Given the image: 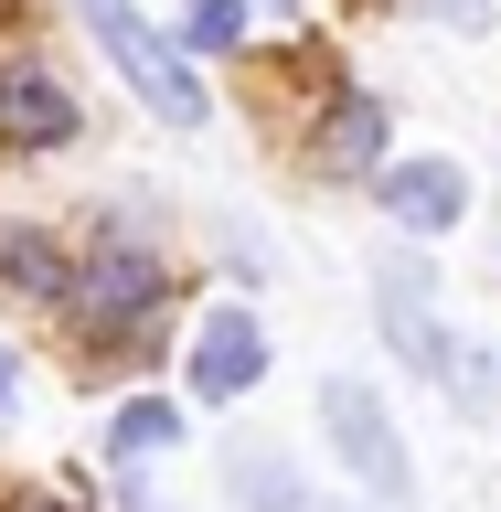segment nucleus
I'll return each mask as SVG.
<instances>
[{
  "label": "nucleus",
  "instance_id": "7ed1b4c3",
  "mask_svg": "<svg viewBox=\"0 0 501 512\" xmlns=\"http://www.w3.org/2000/svg\"><path fill=\"white\" fill-rule=\"evenodd\" d=\"M320 416H331V448H342V470L374 491V502H406V448H395V427H384V406H374V384H352V374H331L320 384Z\"/></svg>",
  "mask_w": 501,
  "mask_h": 512
},
{
  "label": "nucleus",
  "instance_id": "4468645a",
  "mask_svg": "<svg viewBox=\"0 0 501 512\" xmlns=\"http://www.w3.org/2000/svg\"><path fill=\"white\" fill-rule=\"evenodd\" d=\"M0 512H75V491H22V502H0Z\"/></svg>",
  "mask_w": 501,
  "mask_h": 512
},
{
  "label": "nucleus",
  "instance_id": "dca6fc26",
  "mask_svg": "<svg viewBox=\"0 0 501 512\" xmlns=\"http://www.w3.org/2000/svg\"><path fill=\"white\" fill-rule=\"evenodd\" d=\"M128 512H160V502H150V491H128Z\"/></svg>",
  "mask_w": 501,
  "mask_h": 512
},
{
  "label": "nucleus",
  "instance_id": "20e7f679",
  "mask_svg": "<svg viewBox=\"0 0 501 512\" xmlns=\"http://www.w3.org/2000/svg\"><path fill=\"white\" fill-rule=\"evenodd\" d=\"M374 310H384V342L406 352L416 374H438V384H448L459 342H448V331H438V310H427V256H384V278H374Z\"/></svg>",
  "mask_w": 501,
  "mask_h": 512
},
{
  "label": "nucleus",
  "instance_id": "ddd939ff",
  "mask_svg": "<svg viewBox=\"0 0 501 512\" xmlns=\"http://www.w3.org/2000/svg\"><path fill=\"white\" fill-rule=\"evenodd\" d=\"M416 11H438V22H459V32H480V22H491V0H416Z\"/></svg>",
  "mask_w": 501,
  "mask_h": 512
},
{
  "label": "nucleus",
  "instance_id": "f8f14e48",
  "mask_svg": "<svg viewBox=\"0 0 501 512\" xmlns=\"http://www.w3.org/2000/svg\"><path fill=\"white\" fill-rule=\"evenodd\" d=\"M192 43H203V54H235V43H246V0H192Z\"/></svg>",
  "mask_w": 501,
  "mask_h": 512
},
{
  "label": "nucleus",
  "instance_id": "9d476101",
  "mask_svg": "<svg viewBox=\"0 0 501 512\" xmlns=\"http://www.w3.org/2000/svg\"><path fill=\"white\" fill-rule=\"evenodd\" d=\"M182 438V416L160 406V395H128L118 416H107V459H118V470H139V459H150V448H171Z\"/></svg>",
  "mask_w": 501,
  "mask_h": 512
},
{
  "label": "nucleus",
  "instance_id": "6ab92c4d",
  "mask_svg": "<svg viewBox=\"0 0 501 512\" xmlns=\"http://www.w3.org/2000/svg\"><path fill=\"white\" fill-rule=\"evenodd\" d=\"M0 11H11V0H0Z\"/></svg>",
  "mask_w": 501,
  "mask_h": 512
},
{
  "label": "nucleus",
  "instance_id": "0eeeda50",
  "mask_svg": "<svg viewBox=\"0 0 501 512\" xmlns=\"http://www.w3.org/2000/svg\"><path fill=\"white\" fill-rule=\"evenodd\" d=\"M256 374H267V331H256L246 310H214L192 331V395H203V406H235Z\"/></svg>",
  "mask_w": 501,
  "mask_h": 512
},
{
  "label": "nucleus",
  "instance_id": "1a4fd4ad",
  "mask_svg": "<svg viewBox=\"0 0 501 512\" xmlns=\"http://www.w3.org/2000/svg\"><path fill=\"white\" fill-rule=\"evenodd\" d=\"M384 160V107L374 96H331V118H320V139H310V171L320 182H352V171H374Z\"/></svg>",
  "mask_w": 501,
  "mask_h": 512
},
{
  "label": "nucleus",
  "instance_id": "a211bd4d",
  "mask_svg": "<svg viewBox=\"0 0 501 512\" xmlns=\"http://www.w3.org/2000/svg\"><path fill=\"white\" fill-rule=\"evenodd\" d=\"M267 11H299V0H267Z\"/></svg>",
  "mask_w": 501,
  "mask_h": 512
},
{
  "label": "nucleus",
  "instance_id": "f257e3e1",
  "mask_svg": "<svg viewBox=\"0 0 501 512\" xmlns=\"http://www.w3.org/2000/svg\"><path fill=\"white\" fill-rule=\"evenodd\" d=\"M160 299H171V278H160L150 246H96L64 310H75L86 352H139V342H150V320H160Z\"/></svg>",
  "mask_w": 501,
  "mask_h": 512
},
{
  "label": "nucleus",
  "instance_id": "6e6552de",
  "mask_svg": "<svg viewBox=\"0 0 501 512\" xmlns=\"http://www.w3.org/2000/svg\"><path fill=\"white\" fill-rule=\"evenodd\" d=\"M75 278H86V256H64V235H43V224H0V288H22V299H75Z\"/></svg>",
  "mask_w": 501,
  "mask_h": 512
},
{
  "label": "nucleus",
  "instance_id": "f03ea898",
  "mask_svg": "<svg viewBox=\"0 0 501 512\" xmlns=\"http://www.w3.org/2000/svg\"><path fill=\"white\" fill-rule=\"evenodd\" d=\"M86 32L118 54V75L139 86V107H160L171 128H203V75L182 64V43H160V32L139 22L128 0H86Z\"/></svg>",
  "mask_w": 501,
  "mask_h": 512
},
{
  "label": "nucleus",
  "instance_id": "f3484780",
  "mask_svg": "<svg viewBox=\"0 0 501 512\" xmlns=\"http://www.w3.org/2000/svg\"><path fill=\"white\" fill-rule=\"evenodd\" d=\"M299 512H342V502H299Z\"/></svg>",
  "mask_w": 501,
  "mask_h": 512
},
{
  "label": "nucleus",
  "instance_id": "2eb2a0df",
  "mask_svg": "<svg viewBox=\"0 0 501 512\" xmlns=\"http://www.w3.org/2000/svg\"><path fill=\"white\" fill-rule=\"evenodd\" d=\"M11 395H22V374H11V352H0V406H11Z\"/></svg>",
  "mask_w": 501,
  "mask_h": 512
},
{
  "label": "nucleus",
  "instance_id": "9b49d317",
  "mask_svg": "<svg viewBox=\"0 0 501 512\" xmlns=\"http://www.w3.org/2000/svg\"><path fill=\"white\" fill-rule=\"evenodd\" d=\"M235 491H246L256 512H299L310 491H299V470L288 459H267V448H235Z\"/></svg>",
  "mask_w": 501,
  "mask_h": 512
},
{
  "label": "nucleus",
  "instance_id": "423d86ee",
  "mask_svg": "<svg viewBox=\"0 0 501 512\" xmlns=\"http://www.w3.org/2000/svg\"><path fill=\"white\" fill-rule=\"evenodd\" d=\"M374 203L406 235H448V224L470 214V171L459 160H395V171H374Z\"/></svg>",
  "mask_w": 501,
  "mask_h": 512
},
{
  "label": "nucleus",
  "instance_id": "39448f33",
  "mask_svg": "<svg viewBox=\"0 0 501 512\" xmlns=\"http://www.w3.org/2000/svg\"><path fill=\"white\" fill-rule=\"evenodd\" d=\"M75 139V96L54 64H0V150H64Z\"/></svg>",
  "mask_w": 501,
  "mask_h": 512
}]
</instances>
